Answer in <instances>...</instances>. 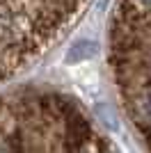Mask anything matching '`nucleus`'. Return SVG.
Here are the masks:
<instances>
[{
	"label": "nucleus",
	"mask_w": 151,
	"mask_h": 153,
	"mask_svg": "<svg viewBox=\"0 0 151 153\" xmlns=\"http://www.w3.org/2000/svg\"><path fill=\"white\" fill-rule=\"evenodd\" d=\"M0 153L117 151L73 98L48 89H21L0 96Z\"/></svg>",
	"instance_id": "f257e3e1"
},
{
	"label": "nucleus",
	"mask_w": 151,
	"mask_h": 153,
	"mask_svg": "<svg viewBox=\"0 0 151 153\" xmlns=\"http://www.w3.org/2000/svg\"><path fill=\"white\" fill-rule=\"evenodd\" d=\"M89 0H0V82L34 64L69 32Z\"/></svg>",
	"instance_id": "7ed1b4c3"
},
{
	"label": "nucleus",
	"mask_w": 151,
	"mask_h": 153,
	"mask_svg": "<svg viewBox=\"0 0 151 153\" xmlns=\"http://www.w3.org/2000/svg\"><path fill=\"white\" fill-rule=\"evenodd\" d=\"M108 57L121 108L151 153V0L117 2Z\"/></svg>",
	"instance_id": "f03ea898"
}]
</instances>
